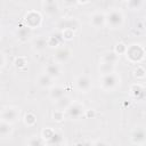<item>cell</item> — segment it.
Wrapping results in <instances>:
<instances>
[{"label": "cell", "mask_w": 146, "mask_h": 146, "mask_svg": "<svg viewBox=\"0 0 146 146\" xmlns=\"http://www.w3.org/2000/svg\"><path fill=\"white\" fill-rule=\"evenodd\" d=\"M106 25L110 29H120L124 23V14L120 8H112L106 14Z\"/></svg>", "instance_id": "6da1fadb"}, {"label": "cell", "mask_w": 146, "mask_h": 146, "mask_svg": "<svg viewBox=\"0 0 146 146\" xmlns=\"http://www.w3.org/2000/svg\"><path fill=\"white\" fill-rule=\"evenodd\" d=\"M121 83V78L117 72H113L106 75H102L99 79V86L105 91L115 90Z\"/></svg>", "instance_id": "7a4b0ae2"}, {"label": "cell", "mask_w": 146, "mask_h": 146, "mask_svg": "<svg viewBox=\"0 0 146 146\" xmlns=\"http://www.w3.org/2000/svg\"><path fill=\"white\" fill-rule=\"evenodd\" d=\"M21 119V108L14 105H7L1 108L0 120L10 124L16 123Z\"/></svg>", "instance_id": "3957f363"}, {"label": "cell", "mask_w": 146, "mask_h": 146, "mask_svg": "<svg viewBox=\"0 0 146 146\" xmlns=\"http://www.w3.org/2000/svg\"><path fill=\"white\" fill-rule=\"evenodd\" d=\"M125 57L130 63L139 64L145 57V49L140 43H132L128 46Z\"/></svg>", "instance_id": "277c9868"}, {"label": "cell", "mask_w": 146, "mask_h": 146, "mask_svg": "<svg viewBox=\"0 0 146 146\" xmlns=\"http://www.w3.org/2000/svg\"><path fill=\"white\" fill-rule=\"evenodd\" d=\"M42 22H43V17H42L41 13L38 10H34V9L27 10L23 17V24H25L26 26H29L32 30L39 29L42 25Z\"/></svg>", "instance_id": "5b68a950"}, {"label": "cell", "mask_w": 146, "mask_h": 146, "mask_svg": "<svg viewBox=\"0 0 146 146\" xmlns=\"http://www.w3.org/2000/svg\"><path fill=\"white\" fill-rule=\"evenodd\" d=\"M84 112H86L84 105L81 102L73 100V103L70 105V107L65 111V115L70 120H79L82 116H84Z\"/></svg>", "instance_id": "8992f818"}, {"label": "cell", "mask_w": 146, "mask_h": 146, "mask_svg": "<svg viewBox=\"0 0 146 146\" xmlns=\"http://www.w3.org/2000/svg\"><path fill=\"white\" fill-rule=\"evenodd\" d=\"M55 27L58 32H63L65 30H72V31L75 32L80 27V21L78 18H74V17L60 18L59 21H57Z\"/></svg>", "instance_id": "52a82bcc"}, {"label": "cell", "mask_w": 146, "mask_h": 146, "mask_svg": "<svg viewBox=\"0 0 146 146\" xmlns=\"http://www.w3.org/2000/svg\"><path fill=\"white\" fill-rule=\"evenodd\" d=\"M129 138L133 145H144L146 143V128L143 125H136L130 131Z\"/></svg>", "instance_id": "ba28073f"}, {"label": "cell", "mask_w": 146, "mask_h": 146, "mask_svg": "<svg viewBox=\"0 0 146 146\" xmlns=\"http://www.w3.org/2000/svg\"><path fill=\"white\" fill-rule=\"evenodd\" d=\"M72 56V51L71 49H68L67 47H59L55 50V54H54V60L55 63L57 64H65L70 60Z\"/></svg>", "instance_id": "9c48e42d"}, {"label": "cell", "mask_w": 146, "mask_h": 146, "mask_svg": "<svg viewBox=\"0 0 146 146\" xmlns=\"http://www.w3.org/2000/svg\"><path fill=\"white\" fill-rule=\"evenodd\" d=\"M91 82L92 81L89 75L81 74V75H78L75 79V87L80 92H88L91 89V86H92Z\"/></svg>", "instance_id": "30bf717a"}, {"label": "cell", "mask_w": 146, "mask_h": 146, "mask_svg": "<svg viewBox=\"0 0 146 146\" xmlns=\"http://www.w3.org/2000/svg\"><path fill=\"white\" fill-rule=\"evenodd\" d=\"M41 9L47 16H55L59 13V3L54 0H46L41 2Z\"/></svg>", "instance_id": "8fae6325"}, {"label": "cell", "mask_w": 146, "mask_h": 146, "mask_svg": "<svg viewBox=\"0 0 146 146\" xmlns=\"http://www.w3.org/2000/svg\"><path fill=\"white\" fill-rule=\"evenodd\" d=\"M89 23L95 29H102L104 25H106V15L103 11H94L90 15Z\"/></svg>", "instance_id": "7c38bea8"}, {"label": "cell", "mask_w": 146, "mask_h": 146, "mask_svg": "<svg viewBox=\"0 0 146 146\" xmlns=\"http://www.w3.org/2000/svg\"><path fill=\"white\" fill-rule=\"evenodd\" d=\"M32 36V29L26 26L25 24H22L16 30V38L19 42H27Z\"/></svg>", "instance_id": "4fadbf2b"}, {"label": "cell", "mask_w": 146, "mask_h": 146, "mask_svg": "<svg viewBox=\"0 0 146 146\" xmlns=\"http://www.w3.org/2000/svg\"><path fill=\"white\" fill-rule=\"evenodd\" d=\"M44 73L48 74L50 78H52L54 80L55 79H58L60 75H62V67L59 64L57 63H48L44 67Z\"/></svg>", "instance_id": "5bb4252c"}, {"label": "cell", "mask_w": 146, "mask_h": 146, "mask_svg": "<svg viewBox=\"0 0 146 146\" xmlns=\"http://www.w3.org/2000/svg\"><path fill=\"white\" fill-rule=\"evenodd\" d=\"M129 92H130L131 97L133 99H137V100L143 99L145 97V95H146V90H145V88L140 83H133V84H131L130 88H129Z\"/></svg>", "instance_id": "9a60e30c"}, {"label": "cell", "mask_w": 146, "mask_h": 146, "mask_svg": "<svg viewBox=\"0 0 146 146\" xmlns=\"http://www.w3.org/2000/svg\"><path fill=\"white\" fill-rule=\"evenodd\" d=\"M47 47H48V41L47 38L43 35H38L32 41V49L36 52H42L43 50H46Z\"/></svg>", "instance_id": "2e32d148"}, {"label": "cell", "mask_w": 146, "mask_h": 146, "mask_svg": "<svg viewBox=\"0 0 146 146\" xmlns=\"http://www.w3.org/2000/svg\"><path fill=\"white\" fill-rule=\"evenodd\" d=\"M48 95H49V98L54 102L60 99L62 97H64L66 94H65V88L63 86H58V84H55L52 86L49 91H48Z\"/></svg>", "instance_id": "e0dca14e"}, {"label": "cell", "mask_w": 146, "mask_h": 146, "mask_svg": "<svg viewBox=\"0 0 146 146\" xmlns=\"http://www.w3.org/2000/svg\"><path fill=\"white\" fill-rule=\"evenodd\" d=\"M47 41H48V47H50V48H59V46L63 43L64 39L62 36V33L56 31L55 33L50 34L47 38Z\"/></svg>", "instance_id": "ac0fdd59"}, {"label": "cell", "mask_w": 146, "mask_h": 146, "mask_svg": "<svg viewBox=\"0 0 146 146\" xmlns=\"http://www.w3.org/2000/svg\"><path fill=\"white\" fill-rule=\"evenodd\" d=\"M119 60H120V56L117 54H115L113 50L104 52L100 57V63H107V64H112V65H116L119 63Z\"/></svg>", "instance_id": "d6986e66"}, {"label": "cell", "mask_w": 146, "mask_h": 146, "mask_svg": "<svg viewBox=\"0 0 146 146\" xmlns=\"http://www.w3.org/2000/svg\"><path fill=\"white\" fill-rule=\"evenodd\" d=\"M36 84L39 86V87H41V88H51L52 86H55L54 84V79L52 78H50L48 74H46V73H41L38 78H36Z\"/></svg>", "instance_id": "ffe728a7"}, {"label": "cell", "mask_w": 146, "mask_h": 146, "mask_svg": "<svg viewBox=\"0 0 146 146\" xmlns=\"http://www.w3.org/2000/svg\"><path fill=\"white\" fill-rule=\"evenodd\" d=\"M72 103H73V100L71 99V97L67 96V95H65V96L62 97L60 99L54 102V105H55V108H56V110H59V111L65 112V111L70 107V105H71Z\"/></svg>", "instance_id": "44dd1931"}, {"label": "cell", "mask_w": 146, "mask_h": 146, "mask_svg": "<svg viewBox=\"0 0 146 146\" xmlns=\"http://www.w3.org/2000/svg\"><path fill=\"white\" fill-rule=\"evenodd\" d=\"M47 146H64V135L56 130L54 136L44 143Z\"/></svg>", "instance_id": "7402d4cb"}, {"label": "cell", "mask_w": 146, "mask_h": 146, "mask_svg": "<svg viewBox=\"0 0 146 146\" xmlns=\"http://www.w3.org/2000/svg\"><path fill=\"white\" fill-rule=\"evenodd\" d=\"M13 135V124L0 121V136L2 139L10 138Z\"/></svg>", "instance_id": "603a6c76"}, {"label": "cell", "mask_w": 146, "mask_h": 146, "mask_svg": "<svg viewBox=\"0 0 146 146\" xmlns=\"http://www.w3.org/2000/svg\"><path fill=\"white\" fill-rule=\"evenodd\" d=\"M23 122L26 127H33L36 124V115L33 112H27L23 116Z\"/></svg>", "instance_id": "cb8c5ba5"}, {"label": "cell", "mask_w": 146, "mask_h": 146, "mask_svg": "<svg viewBox=\"0 0 146 146\" xmlns=\"http://www.w3.org/2000/svg\"><path fill=\"white\" fill-rule=\"evenodd\" d=\"M113 72H116L115 71V65L107 64V63H100L99 64L100 75H106V74H110V73H113Z\"/></svg>", "instance_id": "d4e9b609"}, {"label": "cell", "mask_w": 146, "mask_h": 146, "mask_svg": "<svg viewBox=\"0 0 146 146\" xmlns=\"http://www.w3.org/2000/svg\"><path fill=\"white\" fill-rule=\"evenodd\" d=\"M56 132V130L54 129V128H51V127H46V128H43L42 130H41V135H40V137L43 139V141L46 143V141H48L52 136H54V133Z\"/></svg>", "instance_id": "484cf974"}, {"label": "cell", "mask_w": 146, "mask_h": 146, "mask_svg": "<svg viewBox=\"0 0 146 146\" xmlns=\"http://www.w3.org/2000/svg\"><path fill=\"white\" fill-rule=\"evenodd\" d=\"M14 66L18 70H24L27 66V58L25 56H17L14 59Z\"/></svg>", "instance_id": "4316f807"}, {"label": "cell", "mask_w": 146, "mask_h": 146, "mask_svg": "<svg viewBox=\"0 0 146 146\" xmlns=\"http://www.w3.org/2000/svg\"><path fill=\"white\" fill-rule=\"evenodd\" d=\"M144 1L141 0H130V1H127V7L131 10H140L144 6Z\"/></svg>", "instance_id": "83f0119b"}, {"label": "cell", "mask_w": 146, "mask_h": 146, "mask_svg": "<svg viewBox=\"0 0 146 146\" xmlns=\"http://www.w3.org/2000/svg\"><path fill=\"white\" fill-rule=\"evenodd\" d=\"M66 117V115H65V112H63V111H59V110H52V112H51V119L55 121V122H57V123H59V122H62V121H64V119Z\"/></svg>", "instance_id": "f1b7e54d"}, {"label": "cell", "mask_w": 146, "mask_h": 146, "mask_svg": "<svg viewBox=\"0 0 146 146\" xmlns=\"http://www.w3.org/2000/svg\"><path fill=\"white\" fill-rule=\"evenodd\" d=\"M133 76L136 79H139V80L144 79L146 76V68L144 66H141V65H137L135 67V70H133Z\"/></svg>", "instance_id": "f546056e"}, {"label": "cell", "mask_w": 146, "mask_h": 146, "mask_svg": "<svg viewBox=\"0 0 146 146\" xmlns=\"http://www.w3.org/2000/svg\"><path fill=\"white\" fill-rule=\"evenodd\" d=\"M127 49H128V46H127L125 43H123V42H117V43L114 46L113 51H114L115 54H117L119 56H121V55H125Z\"/></svg>", "instance_id": "4dcf8cb0"}, {"label": "cell", "mask_w": 146, "mask_h": 146, "mask_svg": "<svg viewBox=\"0 0 146 146\" xmlns=\"http://www.w3.org/2000/svg\"><path fill=\"white\" fill-rule=\"evenodd\" d=\"M44 141L41 137H36V136H32L27 139V145L29 146H43Z\"/></svg>", "instance_id": "1f68e13d"}, {"label": "cell", "mask_w": 146, "mask_h": 146, "mask_svg": "<svg viewBox=\"0 0 146 146\" xmlns=\"http://www.w3.org/2000/svg\"><path fill=\"white\" fill-rule=\"evenodd\" d=\"M60 33H62V36H63L64 41H70V40H72L73 36H74V34H75V32L72 31V30H65V31H63V32H60Z\"/></svg>", "instance_id": "d6a6232c"}, {"label": "cell", "mask_w": 146, "mask_h": 146, "mask_svg": "<svg viewBox=\"0 0 146 146\" xmlns=\"http://www.w3.org/2000/svg\"><path fill=\"white\" fill-rule=\"evenodd\" d=\"M95 116H96L95 110H92V108L86 110V112H84V117H87V119H92V117H95Z\"/></svg>", "instance_id": "836d02e7"}, {"label": "cell", "mask_w": 146, "mask_h": 146, "mask_svg": "<svg viewBox=\"0 0 146 146\" xmlns=\"http://www.w3.org/2000/svg\"><path fill=\"white\" fill-rule=\"evenodd\" d=\"M1 62H0V64H1V70H3L5 68V66H6V64H7V59H6V54L5 52H1Z\"/></svg>", "instance_id": "e575fe53"}, {"label": "cell", "mask_w": 146, "mask_h": 146, "mask_svg": "<svg viewBox=\"0 0 146 146\" xmlns=\"http://www.w3.org/2000/svg\"><path fill=\"white\" fill-rule=\"evenodd\" d=\"M92 146H107V144L105 141H103V140H97V141H95L92 144Z\"/></svg>", "instance_id": "d590c367"}, {"label": "cell", "mask_w": 146, "mask_h": 146, "mask_svg": "<svg viewBox=\"0 0 146 146\" xmlns=\"http://www.w3.org/2000/svg\"><path fill=\"white\" fill-rule=\"evenodd\" d=\"M75 146H92V144L89 143V141H80V143H78Z\"/></svg>", "instance_id": "8d00e7d4"}, {"label": "cell", "mask_w": 146, "mask_h": 146, "mask_svg": "<svg viewBox=\"0 0 146 146\" xmlns=\"http://www.w3.org/2000/svg\"><path fill=\"white\" fill-rule=\"evenodd\" d=\"M141 23H143V25H144V27H146V15L144 16V18H143V22H141Z\"/></svg>", "instance_id": "74e56055"}, {"label": "cell", "mask_w": 146, "mask_h": 146, "mask_svg": "<svg viewBox=\"0 0 146 146\" xmlns=\"http://www.w3.org/2000/svg\"><path fill=\"white\" fill-rule=\"evenodd\" d=\"M64 146H72V145H64Z\"/></svg>", "instance_id": "f35d334b"}]
</instances>
